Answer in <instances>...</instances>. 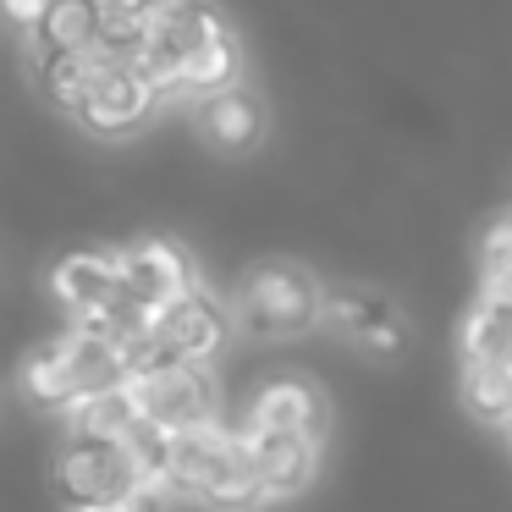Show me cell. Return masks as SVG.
<instances>
[{
	"label": "cell",
	"mask_w": 512,
	"mask_h": 512,
	"mask_svg": "<svg viewBox=\"0 0 512 512\" xmlns=\"http://www.w3.org/2000/svg\"><path fill=\"white\" fill-rule=\"evenodd\" d=\"M463 364H490V369H512V314L490 309V303H474L463 320Z\"/></svg>",
	"instance_id": "obj_16"
},
{
	"label": "cell",
	"mask_w": 512,
	"mask_h": 512,
	"mask_svg": "<svg viewBox=\"0 0 512 512\" xmlns=\"http://www.w3.org/2000/svg\"><path fill=\"white\" fill-rule=\"evenodd\" d=\"M325 298L320 281L309 276L292 259H265L243 276L237 287V325L248 336H265V342H287V336H303L314 320H320Z\"/></svg>",
	"instance_id": "obj_1"
},
{
	"label": "cell",
	"mask_w": 512,
	"mask_h": 512,
	"mask_svg": "<svg viewBox=\"0 0 512 512\" xmlns=\"http://www.w3.org/2000/svg\"><path fill=\"white\" fill-rule=\"evenodd\" d=\"M144 485V468L133 463L127 446H105V441H78L67 435L56 457V490L78 507H111V501H133V490Z\"/></svg>",
	"instance_id": "obj_2"
},
{
	"label": "cell",
	"mask_w": 512,
	"mask_h": 512,
	"mask_svg": "<svg viewBox=\"0 0 512 512\" xmlns=\"http://www.w3.org/2000/svg\"><path fill=\"white\" fill-rule=\"evenodd\" d=\"M155 105H160V94L149 89L133 67H122V72H111V78H100V89L89 94V105H83L78 122L89 127L94 138H127L133 127L149 122Z\"/></svg>",
	"instance_id": "obj_9"
},
{
	"label": "cell",
	"mask_w": 512,
	"mask_h": 512,
	"mask_svg": "<svg viewBox=\"0 0 512 512\" xmlns=\"http://www.w3.org/2000/svg\"><path fill=\"white\" fill-rule=\"evenodd\" d=\"M133 67V50L116 45L111 34H100L89 50H72V56H50L39 61V89H45V100L56 105L61 116H83V105H89V94L100 89V78H111V72Z\"/></svg>",
	"instance_id": "obj_5"
},
{
	"label": "cell",
	"mask_w": 512,
	"mask_h": 512,
	"mask_svg": "<svg viewBox=\"0 0 512 512\" xmlns=\"http://www.w3.org/2000/svg\"><path fill=\"white\" fill-rule=\"evenodd\" d=\"M116 270H122V292L138 303V309H149V314H160V309H171L177 298L199 292L188 254H182L177 243H166V237H144V243L122 248V254H116Z\"/></svg>",
	"instance_id": "obj_4"
},
{
	"label": "cell",
	"mask_w": 512,
	"mask_h": 512,
	"mask_svg": "<svg viewBox=\"0 0 512 512\" xmlns=\"http://www.w3.org/2000/svg\"><path fill=\"white\" fill-rule=\"evenodd\" d=\"M463 402L474 408V419L512 430V369L463 364Z\"/></svg>",
	"instance_id": "obj_17"
},
{
	"label": "cell",
	"mask_w": 512,
	"mask_h": 512,
	"mask_svg": "<svg viewBox=\"0 0 512 512\" xmlns=\"http://www.w3.org/2000/svg\"><path fill=\"white\" fill-rule=\"evenodd\" d=\"M78 512H138L133 501H111V507H78Z\"/></svg>",
	"instance_id": "obj_21"
},
{
	"label": "cell",
	"mask_w": 512,
	"mask_h": 512,
	"mask_svg": "<svg viewBox=\"0 0 512 512\" xmlns=\"http://www.w3.org/2000/svg\"><path fill=\"white\" fill-rule=\"evenodd\" d=\"M122 391L133 397L138 419L160 424V430H171V435L215 419V380L204 364H166V369H155V375H127Z\"/></svg>",
	"instance_id": "obj_3"
},
{
	"label": "cell",
	"mask_w": 512,
	"mask_h": 512,
	"mask_svg": "<svg viewBox=\"0 0 512 512\" xmlns=\"http://www.w3.org/2000/svg\"><path fill=\"white\" fill-rule=\"evenodd\" d=\"M496 270H512V210L479 232V276H496Z\"/></svg>",
	"instance_id": "obj_18"
},
{
	"label": "cell",
	"mask_w": 512,
	"mask_h": 512,
	"mask_svg": "<svg viewBox=\"0 0 512 512\" xmlns=\"http://www.w3.org/2000/svg\"><path fill=\"white\" fill-rule=\"evenodd\" d=\"M199 133L204 144H215L221 155H248L265 138V105L248 89H226L215 100L199 105Z\"/></svg>",
	"instance_id": "obj_12"
},
{
	"label": "cell",
	"mask_w": 512,
	"mask_h": 512,
	"mask_svg": "<svg viewBox=\"0 0 512 512\" xmlns=\"http://www.w3.org/2000/svg\"><path fill=\"white\" fill-rule=\"evenodd\" d=\"M50 298L67 314H89L105 309V303L122 298V270H116V254H100V248H78V254H61L50 265Z\"/></svg>",
	"instance_id": "obj_7"
},
{
	"label": "cell",
	"mask_w": 512,
	"mask_h": 512,
	"mask_svg": "<svg viewBox=\"0 0 512 512\" xmlns=\"http://www.w3.org/2000/svg\"><path fill=\"white\" fill-rule=\"evenodd\" d=\"M23 391H28L34 402H45V408H72V402L83 397L78 369H72L67 336H56V342L34 347V353L23 358Z\"/></svg>",
	"instance_id": "obj_14"
},
{
	"label": "cell",
	"mask_w": 512,
	"mask_h": 512,
	"mask_svg": "<svg viewBox=\"0 0 512 512\" xmlns=\"http://www.w3.org/2000/svg\"><path fill=\"white\" fill-rule=\"evenodd\" d=\"M0 12L12 17L17 28H28V34H34V28H39V17L50 12V0H0Z\"/></svg>",
	"instance_id": "obj_20"
},
{
	"label": "cell",
	"mask_w": 512,
	"mask_h": 512,
	"mask_svg": "<svg viewBox=\"0 0 512 512\" xmlns=\"http://www.w3.org/2000/svg\"><path fill=\"white\" fill-rule=\"evenodd\" d=\"M105 6V23H138V28H155L160 17L177 6V0H100Z\"/></svg>",
	"instance_id": "obj_19"
},
{
	"label": "cell",
	"mask_w": 512,
	"mask_h": 512,
	"mask_svg": "<svg viewBox=\"0 0 512 512\" xmlns=\"http://www.w3.org/2000/svg\"><path fill=\"white\" fill-rule=\"evenodd\" d=\"M61 413H67V430L78 435V441H105V446H127L133 430L144 424L138 408H133V397H127L122 386L94 391V397H78L72 408H61Z\"/></svg>",
	"instance_id": "obj_13"
},
{
	"label": "cell",
	"mask_w": 512,
	"mask_h": 512,
	"mask_svg": "<svg viewBox=\"0 0 512 512\" xmlns=\"http://www.w3.org/2000/svg\"><path fill=\"white\" fill-rule=\"evenodd\" d=\"M105 34V6L100 0H50V12L39 17V28L28 34L34 50V67L50 56H72V50H89Z\"/></svg>",
	"instance_id": "obj_11"
},
{
	"label": "cell",
	"mask_w": 512,
	"mask_h": 512,
	"mask_svg": "<svg viewBox=\"0 0 512 512\" xmlns=\"http://www.w3.org/2000/svg\"><path fill=\"white\" fill-rule=\"evenodd\" d=\"M265 501H270V490H265V479H259L254 457H248V446H237L232 463L204 485L199 507H210V512H259Z\"/></svg>",
	"instance_id": "obj_15"
},
{
	"label": "cell",
	"mask_w": 512,
	"mask_h": 512,
	"mask_svg": "<svg viewBox=\"0 0 512 512\" xmlns=\"http://www.w3.org/2000/svg\"><path fill=\"white\" fill-rule=\"evenodd\" d=\"M243 430L254 435H309V441H325V397L298 375H276L254 391L248 402Z\"/></svg>",
	"instance_id": "obj_6"
},
{
	"label": "cell",
	"mask_w": 512,
	"mask_h": 512,
	"mask_svg": "<svg viewBox=\"0 0 512 512\" xmlns=\"http://www.w3.org/2000/svg\"><path fill=\"white\" fill-rule=\"evenodd\" d=\"M237 435H243L248 457H254L259 479H265V490H270V501L298 496L314 479V468H320V441H309V435H254V430H243V424H237Z\"/></svg>",
	"instance_id": "obj_10"
},
{
	"label": "cell",
	"mask_w": 512,
	"mask_h": 512,
	"mask_svg": "<svg viewBox=\"0 0 512 512\" xmlns=\"http://www.w3.org/2000/svg\"><path fill=\"white\" fill-rule=\"evenodd\" d=\"M155 331L166 336V347L177 358H188V364H210V358L226 347V309L199 287V292H188V298H177L171 309H160Z\"/></svg>",
	"instance_id": "obj_8"
}]
</instances>
